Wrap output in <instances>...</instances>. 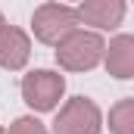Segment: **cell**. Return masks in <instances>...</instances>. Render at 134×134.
<instances>
[{"mask_svg":"<svg viewBox=\"0 0 134 134\" xmlns=\"http://www.w3.org/2000/svg\"><path fill=\"white\" fill-rule=\"evenodd\" d=\"M3 28H6V22H3V13H0V31H3Z\"/></svg>","mask_w":134,"mask_h":134,"instance_id":"10","label":"cell"},{"mask_svg":"<svg viewBox=\"0 0 134 134\" xmlns=\"http://www.w3.org/2000/svg\"><path fill=\"white\" fill-rule=\"evenodd\" d=\"M0 134H6V131H3V128H0Z\"/></svg>","mask_w":134,"mask_h":134,"instance_id":"11","label":"cell"},{"mask_svg":"<svg viewBox=\"0 0 134 134\" xmlns=\"http://www.w3.org/2000/svg\"><path fill=\"white\" fill-rule=\"evenodd\" d=\"M28 56H31V37L16 25H6L0 31V69L19 72L25 69Z\"/></svg>","mask_w":134,"mask_h":134,"instance_id":"6","label":"cell"},{"mask_svg":"<svg viewBox=\"0 0 134 134\" xmlns=\"http://www.w3.org/2000/svg\"><path fill=\"white\" fill-rule=\"evenodd\" d=\"M6 134H50L34 115H22V119H16L13 125H9V131Z\"/></svg>","mask_w":134,"mask_h":134,"instance_id":"9","label":"cell"},{"mask_svg":"<svg viewBox=\"0 0 134 134\" xmlns=\"http://www.w3.org/2000/svg\"><path fill=\"white\" fill-rule=\"evenodd\" d=\"M125 0H84L75 6L78 13V22L84 25H94L97 34L100 31H109V28H119L122 19H125Z\"/></svg>","mask_w":134,"mask_h":134,"instance_id":"5","label":"cell"},{"mask_svg":"<svg viewBox=\"0 0 134 134\" xmlns=\"http://www.w3.org/2000/svg\"><path fill=\"white\" fill-rule=\"evenodd\" d=\"M103 56H106V41L97 31H87V28L72 31L56 47V63L66 72H91L103 63Z\"/></svg>","mask_w":134,"mask_h":134,"instance_id":"1","label":"cell"},{"mask_svg":"<svg viewBox=\"0 0 134 134\" xmlns=\"http://www.w3.org/2000/svg\"><path fill=\"white\" fill-rule=\"evenodd\" d=\"M103 63L112 78H122V81L134 78V34H115L106 44Z\"/></svg>","mask_w":134,"mask_h":134,"instance_id":"7","label":"cell"},{"mask_svg":"<svg viewBox=\"0 0 134 134\" xmlns=\"http://www.w3.org/2000/svg\"><path fill=\"white\" fill-rule=\"evenodd\" d=\"M78 13L75 6L66 3H41L31 16V31L41 44L47 47H59L72 31H78Z\"/></svg>","mask_w":134,"mask_h":134,"instance_id":"2","label":"cell"},{"mask_svg":"<svg viewBox=\"0 0 134 134\" xmlns=\"http://www.w3.org/2000/svg\"><path fill=\"white\" fill-rule=\"evenodd\" d=\"M109 131L112 134H134V97H125L109 109Z\"/></svg>","mask_w":134,"mask_h":134,"instance_id":"8","label":"cell"},{"mask_svg":"<svg viewBox=\"0 0 134 134\" xmlns=\"http://www.w3.org/2000/svg\"><path fill=\"white\" fill-rule=\"evenodd\" d=\"M103 131V112L100 106L87 97H72L59 109L53 134H100Z\"/></svg>","mask_w":134,"mask_h":134,"instance_id":"4","label":"cell"},{"mask_svg":"<svg viewBox=\"0 0 134 134\" xmlns=\"http://www.w3.org/2000/svg\"><path fill=\"white\" fill-rule=\"evenodd\" d=\"M66 94V78L53 69H34L22 78V100L34 112H50L56 109Z\"/></svg>","mask_w":134,"mask_h":134,"instance_id":"3","label":"cell"}]
</instances>
